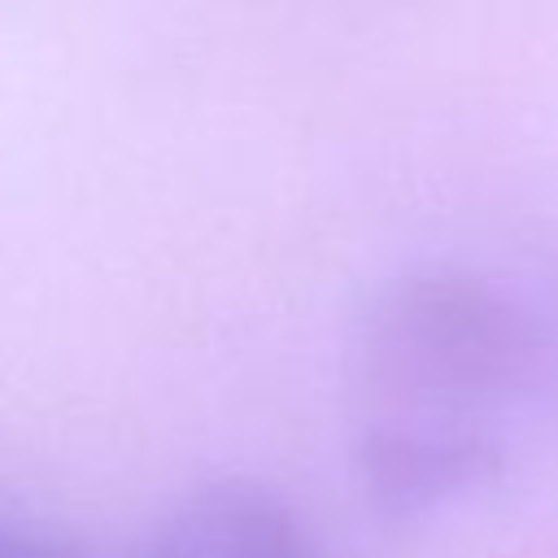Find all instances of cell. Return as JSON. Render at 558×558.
I'll return each instance as SVG.
<instances>
[{
	"label": "cell",
	"mask_w": 558,
	"mask_h": 558,
	"mask_svg": "<svg viewBox=\"0 0 558 558\" xmlns=\"http://www.w3.org/2000/svg\"><path fill=\"white\" fill-rule=\"evenodd\" d=\"M144 558H318L301 519L262 484L214 480L179 497Z\"/></svg>",
	"instance_id": "3"
},
{
	"label": "cell",
	"mask_w": 558,
	"mask_h": 558,
	"mask_svg": "<svg viewBox=\"0 0 558 558\" xmlns=\"http://www.w3.org/2000/svg\"><path fill=\"white\" fill-rule=\"evenodd\" d=\"M501 471V449L480 427H362L357 475L388 514L453 501Z\"/></svg>",
	"instance_id": "2"
},
{
	"label": "cell",
	"mask_w": 558,
	"mask_h": 558,
	"mask_svg": "<svg viewBox=\"0 0 558 558\" xmlns=\"http://www.w3.org/2000/svg\"><path fill=\"white\" fill-rule=\"evenodd\" d=\"M541 353L527 310L497 283L427 266L384 283L353 336L366 427H475L523 388Z\"/></svg>",
	"instance_id": "1"
},
{
	"label": "cell",
	"mask_w": 558,
	"mask_h": 558,
	"mask_svg": "<svg viewBox=\"0 0 558 558\" xmlns=\"http://www.w3.org/2000/svg\"><path fill=\"white\" fill-rule=\"evenodd\" d=\"M0 558H74V554H65L61 545L39 541V536H31L22 527L0 523Z\"/></svg>",
	"instance_id": "4"
}]
</instances>
